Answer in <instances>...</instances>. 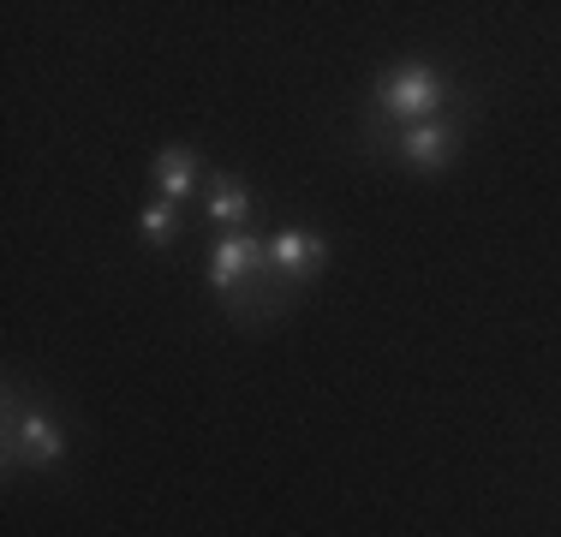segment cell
Segmentation results:
<instances>
[{
	"instance_id": "obj_1",
	"label": "cell",
	"mask_w": 561,
	"mask_h": 537,
	"mask_svg": "<svg viewBox=\"0 0 561 537\" xmlns=\"http://www.w3.org/2000/svg\"><path fill=\"white\" fill-rule=\"evenodd\" d=\"M448 107V78L431 60H400L377 78L370 90V138H382V126H419Z\"/></svg>"
},
{
	"instance_id": "obj_2",
	"label": "cell",
	"mask_w": 561,
	"mask_h": 537,
	"mask_svg": "<svg viewBox=\"0 0 561 537\" xmlns=\"http://www.w3.org/2000/svg\"><path fill=\"white\" fill-rule=\"evenodd\" d=\"M382 138H389V150L407 173H443L454 150H460V119L436 114V119H419V126H394Z\"/></svg>"
},
{
	"instance_id": "obj_3",
	"label": "cell",
	"mask_w": 561,
	"mask_h": 537,
	"mask_svg": "<svg viewBox=\"0 0 561 537\" xmlns=\"http://www.w3.org/2000/svg\"><path fill=\"white\" fill-rule=\"evenodd\" d=\"M66 454V430L48 419L43 407L24 412L19 400H7V466H31V472H48Z\"/></svg>"
},
{
	"instance_id": "obj_4",
	"label": "cell",
	"mask_w": 561,
	"mask_h": 537,
	"mask_svg": "<svg viewBox=\"0 0 561 537\" xmlns=\"http://www.w3.org/2000/svg\"><path fill=\"white\" fill-rule=\"evenodd\" d=\"M270 268H275V281L287 293H299L311 275L329 268V239L305 233V227H280V233H270Z\"/></svg>"
},
{
	"instance_id": "obj_5",
	"label": "cell",
	"mask_w": 561,
	"mask_h": 537,
	"mask_svg": "<svg viewBox=\"0 0 561 537\" xmlns=\"http://www.w3.org/2000/svg\"><path fill=\"white\" fill-rule=\"evenodd\" d=\"M156 197L162 204H192L197 192V150L192 144H168V150H156Z\"/></svg>"
},
{
	"instance_id": "obj_6",
	"label": "cell",
	"mask_w": 561,
	"mask_h": 537,
	"mask_svg": "<svg viewBox=\"0 0 561 537\" xmlns=\"http://www.w3.org/2000/svg\"><path fill=\"white\" fill-rule=\"evenodd\" d=\"M204 215L216 227H227V233H245V221H251V185L239 180V173H216V180H209V192H204Z\"/></svg>"
},
{
	"instance_id": "obj_7",
	"label": "cell",
	"mask_w": 561,
	"mask_h": 537,
	"mask_svg": "<svg viewBox=\"0 0 561 537\" xmlns=\"http://www.w3.org/2000/svg\"><path fill=\"white\" fill-rule=\"evenodd\" d=\"M180 227H185L180 204H162V197H156V204L138 209V233H144V245H150V251H168L173 239H180Z\"/></svg>"
}]
</instances>
